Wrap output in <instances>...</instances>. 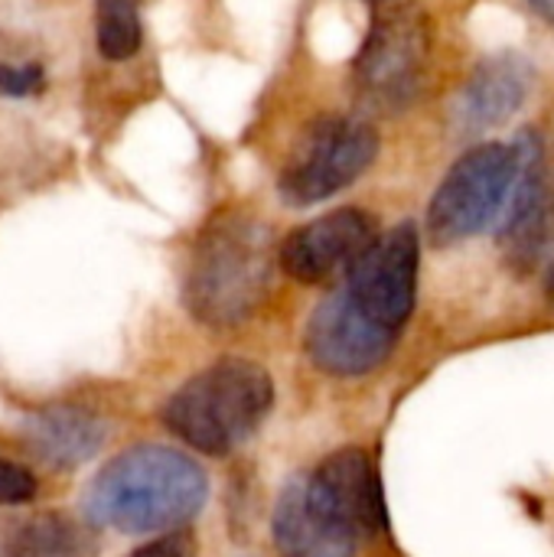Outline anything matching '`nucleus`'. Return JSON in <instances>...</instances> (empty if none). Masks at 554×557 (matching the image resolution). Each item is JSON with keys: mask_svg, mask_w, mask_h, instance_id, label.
<instances>
[{"mask_svg": "<svg viewBox=\"0 0 554 557\" xmlns=\"http://www.w3.org/2000/svg\"><path fill=\"white\" fill-rule=\"evenodd\" d=\"M202 467L170 447L140 444L108 460L82 496L91 525L124 535L176 532L206 506Z\"/></svg>", "mask_w": 554, "mask_h": 557, "instance_id": "obj_1", "label": "nucleus"}, {"mask_svg": "<svg viewBox=\"0 0 554 557\" xmlns=\"http://www.w3.org/2000/svg\"><path fill=\"white\" fill-rule=\"evenodd\" d=\"M271 268V228L242 209L219 212L193 245L183 300L189 313L212 330L242 326L261 307Z\"/></svg>", "mask_w": 554, "mask_h": 557, "instance_id": "obj_2", "label": "nucleus"}, {"mask_svg": "<svg viewBox=\"0 0 554 557\" xmlns=\"http://www.w3.org/2000/svg\"><path fill=\"white\" fill-rule=\"evenodd\" d=\"M271 405L274 382L261 366L248 359H222L167 398L163 424L186 447L225 457L264 424Z\"/></svg>", "mask_w": 554, "mask_h": 557, "instance_id": "obj_3", "label": "nucleus"}, {"mask_svg": "<svg viewBox=\"0 0 554 557\" xmlns=\"http://www.w3.org/2000/svg\"><path fill=\"white\" fill-rule=\"evenodd\" d=\"M431 59V23L415 3H382L353 62L356 98L379 114H398L421 95Z\"/></svg>", "mask_w": 554, "mask_h": 557, "instance_id": "obj_4", "label": "nucleus"}, {"mask_svg": "<svg viewBox=\"0 0 554 557\" xmlns=\"http://www.w3.org/2000/svg\"><path fill=\"white\" fill-rule=\"evenodd\" d=\"M519 176V147L513 144H477L470 147L438 183L424 232L431 245L451 248L460 245L490 225H496L509 206L513 186Z\"/></svg>", "mask_w": 554, "mask_h": 557, "instance_id": "obj_5", "label": "nucleus"}, {"mask_svg": "<svg viewBox=\"0 0 554 557\" xmlns=\"http://www.w3.org/2000/svg\"><path fill=\"white\" fill-rule=\"evenodd\" d=\"M379 157V134L369 121L327 114L317 117L291 150L278 193L287 206L307 209L353 186Z\"/></svg>", "mask_w": 554, "mask_h": 557, "instance_id": "obj_6", "label": "nucleus"}, {"mask_svg": "<svg viewBox=\"0 0 554 557\" xmlns=\"http://www.w3.org/2000/svg\"><path fill=\"white\" fill-rule=\"evenodd\" d=\"M421 235L411 222L379 235L346 274L343 294L382 330L402 333L415 313Z\"/></svg>", "mask_w": 554, "mask_h": 557, "instance_id": "obj_7", "label": "nucleus"}, {"mask_svg": "<svg viewBox=\"0 0 554 557\" xmlns=\"http://www.w3.org/2000/svg\"><path fill=\"white\" fill-rule=\"evenodd\" d=\"M519 176L500 219V245L516 271L539 268L554 248V170L535 131L516 137Z\"/></svg>", "mask_w": 554, "mask_h": 557, "instance_id": "obj_8", "label": "nucleus"}, {"mask_svg": "<svg viewBox=\"0 0 554 557\" xmlns=\"http://www.w3.org/2000/svg\"><path fill=\"white\" fill-rule=\"evenodd\" d=\"M398 343V333L372 323L343 287L330 294L307 320L304 346L317 369L336 379H356L379 369Z\"/></svg>", "mask_w": 554, "mask_h": 557, "instance_id": "obj_9", "label": "nucleus"}, {"mask_svg": "<svg viewBox=\"0 0 554 557\" xmlns=\"http://www.w3.org/2000/svg\"><path fill=\"white\" fill-rule=\"evenodd\" d=\"M379 238V225L362 209H333L300 228H294L281 248V268L300 284H327L333 277H346L353 264L369 251Z\"/></svg>", "mask_w": 554, "mask_h": 557, "instance_id": "obj_10", "label": "nucleus"}, {"mask_svg": "<svg viewBox=\"0 0 554 557\" xmlns=\"http://www.w3.org/2000/svg\"><path fill=\"white\" fill-rule=\"evenodd\" d=\"M535 69L519 52L487 55L451 101V124L460 137H480L513 121L532 95Z\"/></svg>", "mask_w": 554, "mask_h": 557, "instance_id": "obj_11", "label": "nucleus"}, {"mask_svg": "<svg viewBox=\"0 0 554 557\" xmlns=\"http://www.w3.org/2000/svg\"><path fill=\"white\" fill-rule=\"evenodd\" d=\"M271 529L281 557H356L359 535L320 503L307 476L284 486Z\"/></svg>", "mask_w": 554, "mask_h": 557, "instance_id": "obj_12", "label": "nucleus"}, {"mask_svg": "<svg viewBox=\"0 0 554 557\" xmlns=\"http://www.w3.org/2000/svg\"><path fill=\"white\" fill-rule=\"evenodd\" d=\"M313 493L320 503L340 516L356 535H379L385 532V499L376 463L366 450L346 447L330 454L310 476Z\"/></svg>", "mask_w": 554, "mask_h": 557, "instance_id": "obj_13", "label": "nucleus"}, {"mask_svg": "<svg viewBox=\"0 0 554 557\" xmlns=\"http://www.w3.org/2000/svg\"><path fill=\"white\" fill-rule=\"evenodd\" d=\"M29 454L52 470H75L88 463L108 441V424L75 405H52L29 414L20 428Z\"/></svg>", "mask_w": 554, "mask_h": 557, "instance_id": "obj_14", "label": "nucleus"}, {"mask_svg": "<svg viewBox=\"0 0 554 557\" xmlns=\"http://www.w3.org/2000/svg\"><path fill=\"white\" fill-rule=\"evenodd\" d=\"M95 552L91 532L56 512L20 522L0 545V557H95Z\"/></svg>", "mask_w": 554, "mask_h": 557, "instance_id": "obj_15", "label": "nucleus"}, {"mask_svg": "<svg viewBox=\"0 0 554 557\" xmlns=\"http://www.w3.org/2000/svg\"><path fill=\"white\" fill-rule=\"evenodd\" d=\"M95 26H98V49L104 59L124 62L140 49V13L137 3H121V0H98V13H95Z\"/></svg>", "mask_w": 554, "mask_h": 557, "instance_id": "obj_16", "label": "nucleus"}, {"mask_svg": "<svg viewBox=\"0 0 554 557\" xmlns=\"http://www.w3.org/2000/svg\"><path fill=\"white\" fill-rule=\"evenodd\" d=\"M33 496H36V476L26 467L0 457V506H23Z\"/></svg>", "mask_w": 554, "mask_h": 557, "instance_id": "obj_17", "label": "nucleus"}, {"mask_svg": "<svg viewBox=\"0 0 554 557\" xmlns=\"http://www.w3.org/2000/svg\"><path fill=\"white\" fill-rule=\"evenodd\" d=\"M46 88L42 65H0V91L10 98L39 95Z\"/></svg>", "mask_w": 554, "mask_h": 557, "instance_id": "obj_18", "label": "nucleus"}, {"mask_svg": "<svg viewBox=\"0 0 554 557\" xmlns=\"http://www.w3.org/2000/svg\"><path fill=\"white\" fill-rule=\"evenodd\" d=\"M131 557H196V542L189 532H167L137 548Z\"/></svg>", "mask_w": 554, "mask_h": 557, "instance_id": "obj_19", "label": "nucleus"}, {"mask_svg": "<svg viewBox=\"0 0 554 557\" xmlns=\"http://www.w3.org/2000/svg\"><path fill=\"white\" fill-rule=\"evenodd\" d=\"M535 13H542L549 23H554V0H526Z\"/></svg>", "mask_w": 554, "mask_h": 557, "instance_id": "obj_20", "label": "nucleus"}, {"mask_svg": "<svg viewBox=\"0 0 554 557\" xmlns=\"http://www.w3.org/2000/svg\"><path fill=\"white\" fill-rule=\"evenodd\" d=\"M545 294L554 300V261L552 268H549V274H545Z\"/></svg>", "mask_w": 554, "mask_h": 557, "instance_id": "obj_21", "label": "nucleus"}, {"mask_svg": "<svg viewBox=\"0 0 554 557\" xmlns=\"http://www.w3.org/2000/svg\"><path fill=\"white\" fill-rule=\"evenodd\" d=\"M121 3H137V0H121Z\"/></svg>", "mask_w": 554, "mask_h": 557, "instance_id": "obj_22", "label": "nucleus"}, {"mask_svg": "<svg viewBox=\"0 0 554 557\" xmlns=\"http://www.w3.org/2000/svg\"><path fill=\"white\" fill-rule=\"evenodd\" d=\"M379 3H385V0H379Z\"/></svg>", "mask_w": 554, "mask_h": 557, "instance_id": "obj_23", "label": "nucleus"}]
</instances>
